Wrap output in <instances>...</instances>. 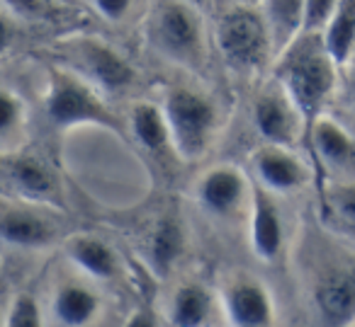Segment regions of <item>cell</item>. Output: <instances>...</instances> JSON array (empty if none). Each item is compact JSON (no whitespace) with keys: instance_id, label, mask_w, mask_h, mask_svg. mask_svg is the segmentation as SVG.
<instances>
[{"instance_id":"cell-10","label":"cell","mask_w":355,"mask_h":327,"mask_svg":"<svg viewBox=\"0 0 355 327\" xmlns=\"http://www.w3.org/2000/svg\"><path fill=\"white\" fill-rule=\"evenodd\" d=\"M316 306L326 320L345 325L355 317V277L353 274H331L316 286Z\"/></svg>"},{"instance_id":"cell-7","label":"cell","mask_w":355,"mask_h":327,"mask_svg":"<svg viewBox=\"0 0 355 327\" xmlns=\"http://www.w3.org/2000/svg\"><path fill=\"white\" fill-rule=\"evenodd\" d=\"M253 117H256V127L261 136L270 141L272 146H290L297 138L302 114L297 112L295 102L285 90H266L256 100Z\"/></svg>"},{"instance_id":"cell-19","label":"cell","mask_w":355,"mask_h":327,"mask_svg":"<svg viewBox=\"0 0 355 327\" xmlns=\"http://www.w3.org/2000/svg\"><path fill=\"white\" fill-rule=\"evenodd\" d=\"M212 310V298L198 283L178 288L175 301H173L171 320L175 327H205Z\"/></svg>"},{"instance_id":"cell-25","label":"cell","mask_w":355,"mask_h":327,"mask_svg":"<svg viewBox=\"0 0 355 327\" xmlns=\"http://www.w3.org/2000/svg\"><path fill=\"white\" fill-rule=\"evenodd\" d=\"M17 124H20V102L12 97L10 90H3L0 95V136L8 138Z\"/></svg>"},{"instance_id":"cell-6","label":"cell","mask_w":355,"mask_h":327,"mask_svg":"<svg viewBox=\"0 0 355 327\" xmlns=\"http://www.w3.org/2000/svg\"><path fill=\"white\" fill-rule=\"evenodd\" d=\"M73 51L80 68L103 90L117 93V90H127L134 83V71L129 68V64L103 41L80 39L73 44Z\"/></svg>"},{"instance_id":"cell-20","label":"cell","mask_w":355,"mask_h":327,"mask_svg":"<svg viewBox=\"0 0 355 327\" xmlns=\"http://www.w3.org/2000/svg\"><path fill=\"white\" fill-rule=\"evenodd\" d=\"M95 310H98V296L85 286H76V283L61 288L54 301L56 317L69 327H83L85 322L93 320Z\"/></svg>"},{"instance_id":"cell-3","label":"cell","mask_w":355,"mask_h":327,"mask_svg":"<svg viewBox=\"0 0 355 327\" xmlns=\"http://www.w3.org/2000/svg\"><path fill=\"white\" fill-rule=\"evenodd\" d=\"M166 122L171 143L183 158H200L214 127V109L190 90H175L166 100Z\"/></svg>"},{"instance_id":"cell-8","label":"cell","mask_w":355,"mask_h":327,"mask_svg":"<svg viewBox=\"0 0 355 327\" xmlns=\"http://www.w3.org/2000/svg\"><path fill=\"white\" fill-rule=\"evenodd\" d=\"M227 310L236 327H268L272 320L270 298L256 281H236L227 291Z\"/></svg>"},{"instance_id":"cell-22","label":"cell","mask_w":355,"mask_h":327,"mask_svg":"<svg viewBox=\"0 0 355 327\" xmlns=\"http://www.w3.org/2000/svg\"><path fill=\"white\" fill-rule=\"evenodd\" d=\"M183 250V230L178 225V221L173 218H163L158 223L156 233H153V243H151V257L153 264L161 274H166L171 269V264L175 262V257Z\"/></svg>"},{"instance_id":"cell-12","label":"cell","mask_w":355,"mask_h":327,"mask_svg":"<svg viewBox=\"0 0 355 327\" xmlns=\"http://www.w3.org/2000/svg\"><path fill=\"white\" fill-rule=\"evenodd\" d=\"M256 167L261 180L277 191L295 189V187H300L304 182V167L290 153H285L277 146H268L263 151H258Z\"/></svg>"},{"instance_id":"cell-15","label":"cell","mask_w":355,"mask_h":327,"mask_svg":"<svg viewBox=\"0 0 355 327\" xmlns=\"http://www.w3.org/2000/svg\"><path fill=\"white\" fill-rule=\"evenodd\" d=\"M321 37H324V46L329 51L331 61L336 66L348 64L355 51V0L353 3L350 0L338 3L334 20Z\"/></svg>"},{"instance_id":"cell-29","label":"cell","mask_w":355,"mask_h":327,"mask_svg":"<svg viewBox=\"0 0 355 327\" xmlns=\"http://www.w3.org/2000/svg\"><path fill=\"white\" fill-rule=\"evenodd\" d=\"M353 90H355V75H353Z\"/></svg>"},{"instance_id":"cell-23","label":"cell","mask_w":355,"mask_h":327,"mask_svg":"<svg viewBox=\"0 0 355 327\" xmlns=\"http://www.w3.org/2000/svg\"><path fill=\"white\" fill-rule=\"evenodd\" d=\"M338 3L334 0H309L304 3V22H302V35H324L336 15Z\"/></svg>"},{"instance_id":"cell-21","label":"cell","mask_w":355,"mask_h":327,"mask_svg":"<svg viewBox=\"0 0 355 327\" xmlns=\"http://www.w3.org/2000/svg\"><path fill=\"white\" fill-rule=\"evenodd\" d=\"M132 129H134V136L139 138V143L144 148H148V151H161L171 141L166 114H161L148 102H139L132 109Z\"/></svg>"},{"instance_id":"cell-13","label":"cell","mask_w":355,"mask_h":327,"mask_svg":"<svg viewBox=\"0 0 355 327\" xmlns=\"http://www.w3.org/2000/svg\"><path fill=\"white\" fill-rule=\"evenodd\" d=\"M6 175L22 194L35 196V199H51L56 194L54 175L42 165L37 158L17 156L6 160Z\"/></svg>"},{"instance_id":"cell-26","label":"cell","mask_w":355,"mask_h":327,"mask_svg":"<svg viewBox=\"0 0 355 327\" xmlns=\"http://www.w3.org/2000/svg\"><path fill=\"white\" fill-rule=\"evenodd\" d=\"M331 204L345 221L355 223V185H343L331 191Z\"/></svg>"},{"instance_id":"cell-14","label":"cell","mask_w":355,"mask_h":327,"mask_svg":"<svg viewBox=\"0 0 355 327\" xmlns=\"http://www.w3.org/2000/svg\"><path fill=\"white\" fill-rule=\"evenodd\" d=\"M314 143L321 160L338 170L355 172V141L331 119H321L314 124Z\"/></svg>"},{"instance_id":"cell-17","label":"cell","mask_w":355,"mask_h":327,"mask_svg":"<svg viewBox=\"0 0 355 327\" xmlns=\"http://www.w3.org/2000/svg\"><path fill=\"white\" fill-rule=\"evenodd\" d=\"M66 252L73 259L76 264L85 269L88 274L100 279H110L117 272V259L114 252L98 238H90V235H76L66 245Z\"/></svg>"},{"instance_id":"cell-18","label":"cell","mask_w":355,"mask_h":327,"mask_svg":"<svg viewBox=\"0 0 355 327\" xmlns=\"http://www.w3.org/2000/svg\"><path fill=\"white\" fill-rule=\"evenodd\" d=\"M268 22L272 27V41L277 49H290L302 37V22H304V3L297 0H277L266 6Z\"/></svg>"},{"instance_id":"cell-9","label":"cell","mask_w":355,"mask_h":327,"mask_svg":"<svg viewBox=\"0 0 355 327\" xmlns=\"http://www.w3.org/2000/svg\"><path fill=\"white\" fill-rule=\"evenodd\" d=\"M251 240L258 257L272 262L282 247V223L275 204L263 189L253 191V223H251Z\"/></svg>"},{"instance_id":"cell-16","label":"cell","mask_w":355,"mask_h":327,"mask_svg":"<svg viewBox=\"0 0 355 327\" xmlns=\"http://www.w3.org/2000/svg\"><path fill=\"white\" fill-rule=\"evenodd\" d=\"M200 194H202V201L207 204V209H212L214 214H227L241 201L243 180L236 170L219 167V170H212L202 180Z\"/></svg>"},{"instance_id":"cell-2","label":"cell","mask_w":355,"mask_h":327,"mask_svg":"<svg viewBox=\"0 0 355 327\" xmlns=\"http://www.w3.org/2000/svg\"><path fill=\"white\" fill-rule=\"evenodd\" d=\"M151 39L161 54L185 66H198L202 56L200 17L185 3H158L151 12Z\"/></svg>"},{"instance_id":"cell-11","label":"cell","mask_w":355,"mask_h":327,"mask_svg":"<svg viewBox=\"0 0 355 327\" xmlns=\"http://www.w3.org/2000/svg\"><path fill=\"white\" fill-rule=\"evenodd\" d=\"M3 240L8 245H20V247H37V245L51 243V225L42 216L25 209H3Z\"/></svg>"},{"instance_id":"cell-27","label":"cell","mask_w":355,"mask_h":327,"mask_svg":"<svg viewBox=\"0 0 355 327\" xmlns=\"http://www.w3.org/2000/svg\"><path fill=\"white\" fill-rule=\"evenodd\" d=\"M93 8L107 20H119L129 10V3L127 0H98V3H93Z\"/></svg>"},{"instance_id":"cell-5","label":"cell","mask_w":355,"mask_h":327,"mask_svg":"<svg viewBox=\"0 0 355 327\" xmlns=\"http://www.w3.org/2000/svg\"><path fill=\"white\" fill-rule=\"evenodd\" d=\"M217 39L224 59L239 68L261 66L270 44L266 20L248 8H234L219 20Z\"/></svg>"},{"instance_id":"cell-24","label":"cell","mask_w":355,"mask_h":327,"mask_svg":"<svg viewBox=\"0 0 355 327\" xmlns=\"http://www.w3.org/2000/svg\"><path fill=\"white\" fill-rule=\"evenodd\" d=\"M8 327H42L40 310H37V303L32 301V296H20L12 303Z\"/></svg>"},{"instance_id":"cell-1","label":"cell","mask_w":355,"mask_h":327,"mask_svg":"<svg viewBox=\"0 0 355 327\" xmlns=\"http://www.w3.org/2000/svg\"><path fill=\"white\" fill-rule=\"evenodd\" d=\"M334 66L336 64L331 61L321 35H302L290 49L282 51V59L277 64V80L295 102L306 127H311L321 104L334 90Z\"/></svg>"},{"instance_id":"cell-28","label":"cell","mask_w":355,"mask_h":327,"mask_svg":"<svg viewBox=\"0 0 355 327\" xmlns=\"http://www.w3.org/2000/svg\"><path fill=\"white\" fill-rule=\"evenodd\" d=\"M124 327H156V322H153L151 312L141 310V312H134V315L129 317V322Z\"/></svg>"},{"instance_id":"cell-4","label":"cell","mask_w":355,"mask_h":327,"mask_svg":"<svg viewBox=\"0 0 355 327\" xmlns=\"http://www.w3.org/2000/svg\"><path fill=\"white\" fill-rule=\"evenodd\" d=\"M46 112L56 127H71V124H100L112 131H122L119 122L112 117L107 107L98 100V95L76 80L73 75L54 71L51 73V90L46 100Z\"/></svg>"}]
</instances>
